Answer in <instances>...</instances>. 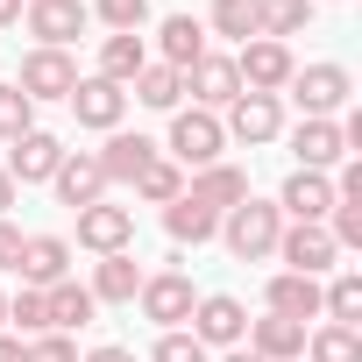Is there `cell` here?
Segmentation results:
<instances>
[{
	"mask_svg": "<svg viewBox=\"0 0 362 362\" xmlns=\"http://www.w3.org/2000/svg\"><path fill=\"white\" fill-rule=\"evenodd\" d=\"M22 362H78V341L71 334H36V341H22Z\"/></svg>",
	"mask_w": 362,
	"mask_h": 362,
	"instance_id": "37",
	"label": "cell"
},
{
	"mask_svg": "<svg viewBox=\"0 0 362 362\" xmlns=\"http://www.w3.org/2000/svg\"><path fill=\"white\" fill-rule=\"evenodd\" d=\"M221 135H235V142H277L284 135V107H277V93H242L235 107H228V121H221Z\"/></svg>",
	"mask_w": 362,
	"mask_h": 362,
	"instance_id": "11",
	"label": "cell"
},
{
	"mask_svg": "<svg viewBox=\"0 0 362 362\" xmlns=\"http://www.w3.org/2000/svg\"><path fill=\"white\" fill-rule=\"evenodd\" d=\"M185 86H192V100H199L206 114H221V107H235V100H242V78H235V57H214V50H206V57H199V64L185 71Z\"/></svg>",
	"mask_w": 362,
	"mask_h": 362,
	"instance_id": "20",
	"label": "cell"
},
{
	"mask_svg": "<svg viewBox=\"0 0 362 362\" xmlns=\"http://www.w3.org/2000/svg\"><path fill=\"white\" fill-rule=\"evenodd\" d=\"M0 362H22V334H0Z\"/></svg>",
	"mask_w": 362,
	"mask_h": 362,
	"instance_id": "41",
	"label": "cell"
},
{
	"mask_svg": "<svg viewBox=\"0 0 362 362\" xmlns=\"http://www.w3.org/2000/svg\"><path fill=\"white\" fill-rule=\"evenodd\" d=\"M86 291H93V305H135V291H142V263H135V249H121V256H100Z\"/></svg>",
	"mask_w": 362,
	"mask_h": 362,
	"instance_id": "21",
	"label": "cell"
},
{
	"mask_svg": "<svg viewBox=\"0 0 362 362\" xmlns=\"http://www.w3.org/2000/svg\"><path fill=\"white\" fill-rule=\"evenodd\" d=\"M291 71H298L291 43H270V36L242 43V57H235V78H242V93H284V86H291Z\"/></svg>",
	"mask_w": 362,
	"mask_h": 362,
	"instance_id": "4",
	"label": "cell"
},
{
	"mask_svg": "<svg viewBox=\"0 0 362 362\" xmlns=\"http://www.w3.org/2000/svg\"><path fill=\"white\" fill-rule=\"evenodd\" d=\"M256 8H263V36L270 43L305 36V22H313V0H256Z\"/></svg>",
	"mask_w": 362,
	"mask_h": 362,
	"instance_id": "33",
	"label": "cell"
},
{
	"mask_svg": "<svg viewBox=\"0 0 362 362\" xmlns=\"http://www.w3.org/2000/svg\"><path fill=\"white\" fill-rule=\"evenodd\" d=\"M57 199L71 206V214H86V206H100L107 199V170H100V156L93 149H64V163H57Z\"/></svg>",
	"mask_w": 362,
	"mask_h": 362,
	"instance_id": "12",
	"label": "cell"
},
{
	"mask_svg": "<svg viewBox=\"0 0 362 362\" xmlns=\"http://www.w3.org/2000/svg\"><path fill=\"white\" fill-rule=\"evenodd\" d=\"M57 163H64V142H57L50 128H29V135L8 142V163H0V170H8L15 185H50Z\"/></svg>",
	"mask_w": 362,
	"mask_h": 362,
	"instance_id": "8",
	"label": "cell"
},
{
	"mask_svg": "<svg viewBox=\"0 0 362 362\" xmlns=\"http://www.w3.org/2000/svg\"><path fill=\"white\" fill-rule=\"evenodd\" d=\"M291 100L305 107V121H334L355 100V78H348V64H305V71H291Z\"/></svg>",
	"mask_w": 362,
	"mask_h": 362,
	"instance_id": "3",
	"label": "cell"
},
{
	"mask_svg": "<svg viewBox=\"0 0 362 362\" xmlns=\"http://www.w3.org/2000/svg\"><path fill=\"white\" fill-rule=\"evenodd\" d=\"M135 100L156 107V114H177V100H185V71H170V64H142V71H135Z\"/></svg>",
	"mask_w": 362,
	"mask_h": 362,
	"instance_id": "28",
	"label": "cell"
},
{
	"mask_svg": "<svg viewBox=\"0 0 362 362\" xmlns=\"http://www.w3.org/2000/svg\"><path fill=\"white\" fill-rule=\"evenodd\" d=\"M86 15H100L114 36H142V22H149V0H93Z\"/></svg>",
	"mask_w": 362,
	"mask_h": 362,
	"instance_id": "35",
	"label": "cell"
},
{
	"mask_svg": "<svg viewBox=\"0 0 362 362\" xmlns=\"http://www.w3.org/2000/svg\"><path fill=\"white\" fill-rule=\"evenodd\" d=\"M86 362H135V355H128V348H114V341H107V348H93V355H86Z\"/></svg>",
	"mask_w": 362,
	"mask_h": 362,
	"instance_id": "40",
	"label": "cell"
},
{
	"mask_svg": "<svg viewBox=\"0 0 362 362\" xmlns=\"http://www.w3.org/2000/svg\"><path fill=\"white\" fill-rule=\"evenodd\" d=\"M277 256H284V270H298V277H327L334 270V235L320 228V221H284V235H277Z\"/></svg>",
	"mask_w": 362,
	"mask_h": 362,
	"instance_id": "6",
	"label": "cell"
},
{
	"mask_svg": "<svg viewBox=\"0 0 362 362\" xmlns=\"http://www.w3.org/2000/svg\"><path fill=\"white\" fill-rule=\"evenodd\" d=\"M135 242V206H86L78 214V249H93V256H121Z\"/></svg>",
	"mask_w": 362,
	"mask_h": 362,
	"instance_id": "14",
	"label": "cell"
},
{
	"mask_svg": "<svg viewBox=\"0 0 362 362\" xmlns=\"http://www.w3.org/2000/svg\"><path fill=\"white\" fill-rule=\"evenodd\" d=\"M277 214L284 221H327L334 214V177L327 170H291L284 192H277Z\"/></svg>",
	"mask_w": 362,
	"mask_h": 362,
	"instance_id": "16",
	"label": "cell"
},
{
	"mask_svg": "<svg viewBox=\"0 0 362 362\" xmlns=\"http://www.w3.org/2000/svg\"><path fill=\"white\" fill-rule=\"evenodd\" d=\"M64 107L78 114V128L114 135V128H121V114H128V93H121L114 78H100V71H93V78H78V86H71V100H64Z\"/></svg>",
	"mask_w": 362,
	"mask_h": 362,
	"instance_id": "10",
	"label": "cell"
},
{
	"mask_svg": "<svg viewBox=\"0 0 362 362\" xmlns=\"http://www.w3.org/2000/svg\"><path fill=\"white\" fill-rule=\"evenodd\" d=\"M86 0H29V36H36V50H64V43H78L86 36Z\"/></svg>",
	"mask_w": 362,
	"mask_h": 362,
	"instance_id": "13",
	"label": "cell"
},
{
	"mask_svg": "<svg viewBox=\"0 0 362 362\" xmlns=\"http://www.w3.org/2000/svg\"><path fill=\"white\" fill-rule=\"evenodd\" d=\"M221 362H263V355H249V348H228V355H221Z\"/></svg>",
	"mask_w": 362,
	"mask_h": 362,
	"instance_id": "44",
	"label": "cell"
},
{
	"mask_svg": "<svg viewBox=\"0 0 362 362\" xmlns=\"http://www.w3.org/2000/svg\"><path fill=\"white\" fill-rule=\"evenodd\" d=\"M142 64H149V43H142V36H107V43H100V78H114L121 93L135 86Z\"/></svg>",
	"mask_w": 362,
	"mask_h": 362,
	"instance_id": "27",
	"label": "cell"
},
{
	"mask_svg": "<svg viewBox=\"0 0 362 362\" xmlns=\"http://www.w3.org/2000/svg\"><path fill=\"white\" fill-rule=\"evenodd\" d=\"M43 298H50V334H71V327H86V320L100 313V305H93V291H86V284H71V277H64V284H50Z\"/></svg>",
	"mask_w": 362,
	"mask_h": 362,
	"instance_id": "29",
	"label": "cell"
},
{
	"mask_svg": "<svg viewBox=\"0 0 362 362\" xmlns=\"http://www.w3.org/2000/svg\"><path fill=\"white\" fill-rule=\"evenodd\" d=\"M0 334H8V291H0Z\"/></svg>",
	"mask_w": 362,
	"mask_h": 362,
	"instance_id": "45",
	"label": "cell"
},
{
	"mask_svg": "<svg viewBox=\"0 0 362 362\" xmlns=\"http://www.w3.org/2000/svg\"><path fill=\"white\" fill-rule=\"evenodd\" d=\"M22 22V0H0V29H15Z\"/></svg>",
	"mask_w": 362,
	"mask_h": 362,
	"instance_id": "43",
	"label": "cell"
},
{
	"mask_svg": "<svg viewBox=\"0 0 362 362\" xmlns=\"http://www.w3.org/2000/svg\"><path fill=\"white\" fill-rule=\"evenodd\" d=\"M149 362H206V348H199V341H192L185 327H170V334H163V341L149 348Z\"/></svg>",
	"mask_w": 362,
	"mask_h": 362,
	"instance_id": "38",
	"label": "cell"
},
{
	"mask_svg": "<svg viewBox=\"0 0 362 362\" xmlns=\"http://www.w3.org/2000/svg\"><path fill=\"white\" fill-rule=\"evenodd\" d=\"M185 199H199L206 214H228V206L249 199V170H235V163H206V170H192Z\"/></svg>",
	"mask_w": 362,
	"mask_h": 362,
	"instance_id": "22",
	"label": "cell"
},
{
	"mask_svg": "<svg viewBox=\"0 0 362 362\" xmlns=\"http://www.w3.org/2000/svg\"><path fill=\"white\" fill-rule=\"evenodd\" d=\"M8 327H22V341H36V334H50V298H43L36 284H22V291L8 298Z\"/></svg>",
	"mask_w": 362,
	"mask_h": 362,
	"instance_id": "34",
	"label": "cell"
},
{
	"mask_svg": "<svg viewBox=\"0 0 362 362\" xmlns=\"http://www.w3.org/2000/svg\"><path fill=\"white\" fill-rule=\"evenodd\" d=\"M135 298H142V320H156L163 334H170V327H185V320H192V305H199V291H192V277H185V270H156V277H142V291H135Z\"/></svg>",
	"mask_w": 362,
	"mask_h": 362,
	"instance_id": "5",
	"label": "cell"
},
{
	"mask_svg": "<svg viewBox=\"0 0 362 362\" xmlns=\"http://www.w3.org/2000/svg\"><path fill=\"white\" fill-rule=\"evenodd\" d=\"M177 192H185V170H177L170 156H156V163L135 177V199H142V206H170Z\"/></svg>",
	"mask_w": 362,
	"mask_h": 362,
	"instance_id": "32",
	"label": "cell"
},
{
	"mask_svg": "<svg viewBox=\"0 0 362 362\" xmlns=\"http://www.w3.org/2000/svg\"><path fill=\"white\" fill-rule=\"evenodd\" d=\"M320 320L327 327H362V270H334V284H320Z\"/></svg>",
	"mask_w": 362,
	"mask_h": 362,
	"instance_id": "25",
	"label": "cell"
},
{
	"mask_svg": "<svg viewBox=\"0 0 362 362\" xmlns=\"http://www.w3.org/2000/svg\"><path fill=\"white\" fill-rule=\"evenodd\" d=\"M8 206H15V177L0 170V221H8Z\"/></svg>",
	"mask_w": 362,
	"mask_h": 362,
	"instance_id": "42",
	"label": "cell"
},
{
	"mask_svg": "<svg viewBox=\"0 0 362 362\" xmlns=\"http://www.w3.org/2000/svg\"><path fill=\"white\" fill-rule=\"evenodd\" d=\"M263 305H270V313H284V320H320V277L277 270V277H270V291H263Z\"/></svg>",
	"mask_w": 362,
	"mask_h": 362,
	"instance_id": "24",
	"label": "cell"
},
{
	"mask_svg": "<svg viewBox=\"0 0 362 362\" xmlns=\"http://www.w3.org/2000/svg\"><path fill=\"white\" fill-rule=\"evenodd\" d=\"M36 128V100L22 93V86H0V142H15V135H29Z\"/></svg>",
	"mask_w": 362,
	"mask_h": 362,
	"instance_id": "36",
	"label": "cell"
},
{
	"mask_svg": "<svg viewBox=\"0 0 362 362\" xmlns=\"http://www.w3.org/2000/svg\"><path fill=\"white\" fill-rule=\"evenodd\" d=\"M15 270H22V284L50 291V284H64V277H71V242H64V235H29Z\"/></svg>",
	"mask_w": 362,
	"mask_h": 362,
	"instance_id": "18",
	"label": "cell"
},
{
	"mask_svg": "<svg viewBox=\"0 0 362 362\" xmlns=\"http://www.w3.org/2000/svg\"><path fill=\"white\" fill-rule=\"evenodd\" d=\"M22 242H29V235H22L15 221H0V270H15V263H22Z\"/></svg>",
	"mask_w": 362,
	"mask_h": 362,
	"instance_id": "39",
	"label": "cell"
},
{
	"mask_svg": "<svg viewBox=\"0 0 362 362\" xmlns=\"http://www.w3.org/2000/svg\"><path fill=\"white\" fill-rule=\"evenodd\" d=\"M221 149H228L221 114H206V107H177L170 114V163L177 170H206V163H221Z\"/></svg>",
	"mask_w": 362,
	"mask_h": 362,
	"instance_id": "2",
	"label": "cell"
},
{
	"mask_svg": "<svg viewBox=\"0 0 362 362\" xmlns=\"http://www.w3.org/2000/svg\"><path fill=\"white\" fill-rule=\"evenodd\" d=\"M93 156H100V170H107V185H135V177L156 163V142H149V135L114 128V135H107V149H93Z\"/></svg>",
	"mask_w": 362,
	"mask_h": 362,
	"instance_id": "19",
	"label": "cell"
},
{
	"mask_svg": "<svg viewBox=\"0 0 362 362\" xmlns=\"http://www.w3.org/2000/svg\"><path fill=\"white\" fill-rule=\"evenodd\" d=\"M214 36H235V43H256L263 36V8L256 0H214V22H206Z\"/></svg>",
	"mask_w": 362,
	"mask_h": 362,
	"instance_id": "30",
	"label": "cell"
},
{
	"mask_svg": "<svg viewBox=\"0 0 362 362\" xmlns=\"http://www.w3.org/2000/svg\"><path fill=\"white\" fill-rule=\"evenodd\" d=\"M163 228H170V242H192V249H199V242H214V235H221V214H206L199 199L177 192V199L163 206Z\"/></svg>",
	"mask_w": 362,
	"mask_h": 362,
	"instance_id": "26",
	"label": "cell"
},
{
	"mask_svg": "<svg viewBox=\"0 0 362 362\" xmlns=\"http://www.w3.org/2000/svg\"><path fill=\"white\" fill-rule=\"evenodd\" d=\"M15 86H22L29 100H71L78 64H71V50H29L22 71H15Z\"/></svg>",
	"mask_w": 362,
	"mask_h": 362,
	"instance_id": "9",
	"label": "cell"
},
{
	"mask_svg": "<svg viewBox=\"0 0 362 362\" xmlns=\"http://www.w3.org/2000/svg\"><path fill=\"white\" fill-rule=\"evenodd\" d=\"M199 348H242V334H249V313H242V298H228V291H206L199 305H192V327H185Z\"/></svg>",
	"mask_w": 362,
	"mask_h": 362,
	"instance_id": "7",
	"label": "cell"
},
{
	"mask_svg": "<svg viewBox=\"0 0 362 362\" xmlns=\"http://www.w3.org/2000/svg\"><path fill=\"white\" fill-rule=\"evenodd\" d=\"M291 156H298V170H334V163H348L341 121H298V128H291Z\"/></svg>",
	"mask_w": 362,
	"mask_h": 362,
	"instance_id": "17",
	"label": "cell"
},
{
	"mask_svg": "<svg viewBox=\"0 0 362 362\" xmlns=\"http://www.w3.org/2000/svg\"><path fill=\"white\" fill-rule=\"evenodd\" d=\"M156 64H170V71H192L199 57H206V22H192V15H170L163 29H156Z\"/></svg>",
	"mask_w": 362,
	"mask_h": 362,
	"instance_id": "23",
	"label": "cell"
},
{
	"mask_svg": "<svg viewBox=\"0 0 362 362\" xmlns=\"http://www.w3.org/2000/svg\"><path fill=\"white\" fill-rule=\"evenodd\" d=\"M305 362H362V334L355 327H313L305 334Z\"/></svg>",
	"mask_w": 362,
	"mask_h": 362,
	"instance_id": "31",
	"label": "cell"
},
{
	"mask_svg": "<svg viewBox=\"0 0 362 362\" xmlns=\"http://www.w3.org/2000/svg\"><path fill=\"white\" fill-rule=\"evenodd\" d=\"M305 320H284V313H263V320H249V355H263V362H305Z\"/></svg>",
	"mask_w": 362,
	"mask_h": 362,
	"instance_id": "15",
	"label": "cell"
},
{
	"mask_svg": "<svg viewBox=\"0 0 362 362\" xmlns=\"http://www.w3.org/2000/svg\"><path fill=\"white\" fill-rule=\"evenodd\" d=\"M277 235H284V214L270 206V199H242V206H228L221 214V242H228V256L235 263H263V256H277Z\"/></svg>",
	"mask_w": 362,
	"mask_h": 362,
	"instance_id": "1",
	"label": "cell"
}]
</instances>
